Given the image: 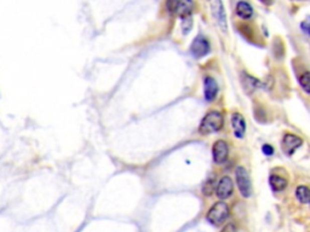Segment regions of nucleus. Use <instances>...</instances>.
Returning <instances> with one entry per match:
<instances>
[{
	"mask_svg": "<svg viewBox=\"0 0 310 232\" xmlns=\"http://www.w3.org/2000/svg\"><path fill=\"white\" fill-rule=\"evenodd\" d=\"M235 178H236V184H238L239 191L241 194L242 197L248 198L252 195V184H251L250 174L246 170V168L239 166L235 170Z\"/></svg>",
	"mask_w": 310,
	"mask_h": 232,
	"instance_id": "obj_3",
	"label": "nucleus"
},
{
	"mask_svg": "<svg viewBox=\"0 0 310 232\" xmlns=\"http://www.w3.org/2000/svg\"><path fill=\"white\" fill-rule=\"evenodd\" d=\"M204 94L206 100L211 102L216 100L218 94V85L216 80L211 76H206L204 80Z\"/></svg>",
	"mask_w": 310,
	"mask_h": 232,
	"instance_id": "obj_10",
	"label": "nucleus"
},
{
	"mask_svg": "<svg viewBox=\"0 0 310 232\" xmlns=\"http://www.w3.org/2000/svg\"><path fill=\"white\" fill-rule=\"evenodd\" d=\"M262 152H263V154H264V155L271 156L274 154V148L269 144H264L262 146Z\"/></svg>",
	"mask_w": 310,
	"mask_h": 232,
	"instance_id": "obj_19",
	"label": "nucleus"
},
{
	"mask_svg": "<svg viewBox=\"0 0 310 232\" xmlns=\"http://www.w3.org/2000/svg\"><path fill=\"white\" fill-rule=\"evenodd\" d=\"M269 182H270V186L275 192L285 190L288 184L287 179L283 178L281 176H277V174H271V176H269Z\"/></svg>",
	"mask_w": 310,
	"mask_h": 232,
	"instance_id": "obj_12",
	"label": "nucleus"
},
{
	"mask_svg": "<svg viewBox=\"0 0 310 232\" xmlns=\"http://www.w3.org/2000/svg\"><path fill=\"white\" fill-rule=\"evenodd\" d=\"M300 26H302L303 30L305 32V33H308L310 36V18L305 20V21L302 22V24H300Z\"/></svg>",
	"mask_w": 310,
	"mask_h": 232,
	"instance_id": "obj_21",
	"label": "nucleus"
},
{
	"mask_svg": "<svg viewBox=\"0 0 310 232\" xmlns=\"http://www.w3.org/2000/svg\"><path fill=\"white\" fill-rule=\"evenodd\" d=\"M221 232H238V230H236V226L233 224V222H229V224H227L226 226L223 228V230H222Z\"/></svg>",
	"mask_w": 310,
	"mask_h": 232,
	"instance_id": "obj_20",
	"label": "nucleus"
},
{
	"mask_svg": "<svg viewBox=\"0 0 310 232\" xmlns=\"http://www.w3.org/2000/svg\"><path fill=\"white\" fill-rule=\"evenodd\" d=\"M223 124L224 118L222 112H217V110H211L205 115L203 121H201L200 126H199V132L203 136L211 134V133H216L223 128Z\"/></svg>",
	"mask_w": 310,
	"mask_h": 232,
	"instance_id": "obj_1",
	"label": "nucleus"
},
{
	"mask_svg": "<svg viewBox=\"0 0 310 232\" xmlns=\"http://www.w3.org/2000/svg\"><path fill=\"white\" fill-rule=\"evenodd\" d=\"M193 8H194V0H180L177 12L182 18H187L191 16Z\"/></svg>",
	"mask_w": 310,
	"mask_h": 232,
	"instance_id": "obj_13",
	"label": "nucleus"
},
{
	"mask_svg": "<svg viewBox=\"0 0 310 232\" xmlns=\"http://www.w3.org/2000/svg\"><path fill=\"white\" fill-rule=\"evenodd\" d=\"M299 85L306 94H310V72H304L299 76Z\"/></svg>",
	"mask_w": 310,
	"mask_h": 232,
	"instance_id": "obj_16",
	"label": "nucleus"
},
{
	"mask_svg": "<svg viewBox=\"0 0 310 232\" xmlns=\"http://www.w3.org/2000/svg\"><path fill=\"white\" fill-rule=\"evenodd\" d=\"M215 191V178H210L209 180L204 184L203 192L205 196H211Z\"/></svg>",
	"mask_w": 310,
	"mask_h": 232,
	"instance_id": "obj_17",
	"label": "nucleus"
},
{
	"mask_svg": "<svg viewBox=\"0 0 310 232\" xmlns=\"http://www.w3.org/2000/svg\"><path fill=\"white\" fill-rule=\"evenodd\" d=\"M191 52L193 54V56H195L197 58L206 56V54L210 52L209 40L204 36H197L194 39V42H192Z\"/></svg>",
	"mask_w": 310,
	"mask_h": 232,
	"instance_id": "obj_8",
	"label": "nucleus"
},
{
	"mask_svg": "<svg viewBox=\"0 0 310 232\" xmlns=\"http://www.w3.org/2000/svg\"><path fill=\"white\" fill-rule=\"evenodd\" d=\"M302 144H303L302 138L298 137L296 134L287 133V134L283 136L282 138V144H281L282 152L287 156H292L300 146H302Z\"/></svg>",
	"mask_w": 310,
	"mask_h": 232,
	"instance_id": "obj_5",
	"label": "nucleus"
},
{
	"mask_svg": "<svg viewBox=\"0 0 310 232\" xmlns=\"http://www.w3.org/2000/svg\"><path fill=\"white\" fill-rule=\"evenodd\" d=\"M178 4H180V0H166V8L171 14L177 12Z\"/></svg>",
	"mask_w": 310,
	"mask_h": 232,
	"instance_id": "obj_18",
	"label": "nucleus"
},
{
	"mask_svg": "<svg viewBox=\"0 0 310 232\" xmlns=\"http://www.w3.org/2000/svg\"><path fill=\"white\" fill-rule=\"evenodd\" d=\"M234 192V182L233 179L230 176H224L223 178H221V180L218 182L217 188H216V195L218 198L221 200H227L233 195Z\"/></svg>",
	"mask_w": 310,
	"mask_h": 232,
	"instance_id": "obj_7",
	"label": "nucleus"
},
{
	"mask_svg": "<svg viewBox=\"0 0 310 232\" xmlns=\"http://www.w3.org/2000/svg\"><path fill=\"white\" fill-rule=\"evenodd\" d=\"M229 206L226 202L219 201L216 202L215 204L210 208L207 212L206 219L211 222L212 225H222L229 216Z\"/></svg>",
	"mask_w": 310,
	"mask_h": 232,
	"instance_id": "obj_2",
	"label": "nucleus"
},
{
	"mask_svg": "<svg viewBox=\"0 0 310 232\" xmlns=\"http://www.w3.org/2000/svg\"><path fill=\"white\" fill-rule=\"evenodd\" d=\"M212 155H213V161L217 164H222L227 161L228 155H229V146L226 140H219L215 142L212 146Z\"/></svg>",
	"mask_w": 310,
	"mask_h": 232,
	"instance_id": "obj_6",
	"label": "nucleus"
},
{
	"mask_svg": "<svg viewBox=\"0 0 310 232\" xmlns=\"http://www.w3.org/2000/svg\"><path fill=\"white\" fill-rule=\"evenodd\" d=\"M244 79V88L247 94H252L256 88H258L262 85V82L259 80H257L256 78L250 76V75H245Z\"/></svg>",
	"mask_w": 310,
	"mask_h": 232,
	"instance_id": "obj_14",
	"label": "nucleus"
},
{
	"mask_svg": "<svg viewBox=\"0 0 310 232\" xmlns=\"http://www.w3.org/2000/svg\"><path fill=\"white\" fill-rule=\"evenodd\" d=\"M235 11L236 14L242 20H250L253 14V8L247 2H244V0H241V2L236 4Z\"/></svg>",
	"mask_w": 310,
	"mask_h": 232,
	"instance_id": "obj_11",
	"label": "nucleus"
},
{
	"mask_svg": "<svg viewBox=\"0 0 310 232\" xmlns=\"http://www.w3.org/2000/svg\"><path fill=\"white\" fill-rule=\"evenodd\" d=\"M211 11H212L213 18H215V21L218 24V27L221 28L222 32L226 33L228 29V22H227L226 10H224V5H223V2H222V0H212Z\"/></svg>",
	"mask_w": 310,
	"mask_h": 232,
	"instance_id": "obj_4",
	"label": "nucleus"
},
{
	"mask_svg": "<svg viewBox=\"0 0 310 232\" xmlns=\"http://www.w3.org/2000/svg\"><path fill=\"white\" fill-rule=\"evenodd\" d=\"M232 130L234 136L236 138L242 139L246 133V121H245L244 116L239 112H234L232 115Z\"/></svg>",
	"mask_w": 310,
	"mask_h": 232,
	"instance_id": "obj_9",
	"label": "nucleus"
},
{
	"mask_svg": "<svg viewBox=\"0 0 310 232\" xmlns=\"http://www.w3.org/2000/svg\"><path fill=\"white\" fill-rule=\"evenodd\" d=\"M296 197L297 200L303 204L310 203V188L305 185H299L296 188Z\"/></svg>",
	"mask_w": 310,
	"mask_h": 232,
	"instance_id": "obj_15",
	"label": "nucleus"
},
{
	"mask_svg": "<svg viewBox=\"0 0 310 232\" xmlns=\"http://www.w3.org/2000/svg\"><path fill=\"white\" fill-rule=\"evenodd\" d=\"M261 2H265V4H269V2H271V0H261Z\"/></svg>",
	"mask_w": 310,
	"mask_h": 232,
	"instance_id": "obj_22",
	"label": "nucleus"
}]
</instances>
